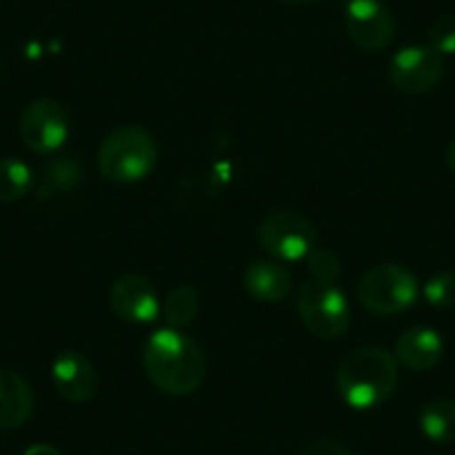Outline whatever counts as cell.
I'll return each mask as SVG.
<instances>
[{
    "label": "cell",
    "instance_id": "18",
    "mask_svg": "<svg viewBox=\"0 0 455 455\" xmlns=\"http://www.w3.org/2000/svg\"><path fill=\"white\" fill-rule=\"evenodd\" d=\"M34 174L29 165L20 159L5 156L0 159V204L19 201L32 190Z\"/></svg>",
    "mask_w": 455,
    "mask_h": 455
},
{
    "label": "cell",
    "instance_id": "17",
    "mask_svg": "<svg viewBox=\"0 0 455 455\" xmlns=\"http://www.w3.org/2000/svg\"><path fill=\"white\" fill-rule=\"evenodd\" d=\"M199 291L195 286H190V283H181V286L168 292L161 310H164V317L168 322V326L181 331V328L190 326L195 322L196 315H199Z\"/></svg>",
    "mask_w": 455,
    "mask_h": 455
},
{
    "label": "cell",
    "instance_id": "6",
    "mask_svg": "<svg viewBox=\"0 0 455 455\" xmlns=\"http://www.w3.org/2000/svg\"><path fill=\"white\" fill-rule=\"evenodd\" d=\"M315 226L297 210H273L266 214L257 230L261 251L275 261H299L315 248Z\"/></svg>",
    "mask_w": 455,
    "mask_h": 455
},
{
    "label": "cell",
    "instance_id": "16",
    "mask_svg": "<svg viewBox=\"0 0 455 455\" xmlns=\"http://www.w3.org/2000/svg\"><path fill=\"white\" fill-rule=\"evenodd\" d=\"M419 428L424 435L437 444L455 442V402L435 397L419 411Z\"/></svg>",
    "mask_w": 455,
    "mask_h": 455
},
{
    "label": "cell",
    "instance_id": "15",
    "mask_svg": "<svg viewBox=\"0 0 455 455\" xmlns=\"http://www.w3.org/2000/svg\"><path fill=\"white\" fill-rule=\"evenodd\" d=\"M43 168L41 186H38V196L41 199H52V196L65 195L81 186V165L69 155H50Z\"/></svg>",
    "mask_w": 455,
    "mask_h": 455
},
{
    "label": "cell",
    "instance_id": "25",
    "mask_svg": "<svg viewBox=\"0 0 455 455\" xmlns=\"http://www.w3.org/2000/svg\"><path fill=\"white\" fill-rule=\"evenodd\" d=\"M283 3H295V5H315V3H326V0H283Z\"/></svg>",
    "mask_w": 455,
    "mask_h": 455
},
{
    "label": "cell",
    "instance_id": "8",
    "mask_svg": "<svg viewBox=\"0 0 455 455\" xmlns=\"http://www.w3.org/2000/svg\"><path fill=\"white\" fill-rule=\"evenodd\" d=\"M444 76L442 56L433 47L409 45L402 47L388 63L387 78L397 92L419 96L437 87Z\"/></svg>",
    "mask_w": 455,
    "mask_h": 455
},
{
    "label": "cell",
    "instance_id": "9",
    "mask_svg": "<svg viewBox=\"0 0 455 455\" xmlns=\"http://www.w3.org/2000/svg\"><path fill=\"white\" fill-rule=\"evenodd\" d=\"M347 32L360 50L378 54L395 38V19L384 0H348Z\"/></svg>",
    "mask_w": 455,
    "mask_h": 455
},
{
    "label": "cell",
    "instance_id": "5",
    "mask_svg": "<svg viewBox=\"0 0 455 455\" xmlns=\"http://www.w3.org/2000/svg\"><path fill=\"white\" fill-rule=\"evenodd\" d=\"M419 282L413 270L400 264H378L362 277L357 297L369 313L400 315L418 301Z\"/></svg>",
    "mask_w": 455,
    "mask_h": 455
},
{
    "label": "cell",
    "instance_id": "4",
    "mask_svg": "<svg viewBox=\"0 0 455 455\" xmlns=\"http://www.w3.org/2000/svg\"><path fill=\"white\" fill-rule=\"evenodd\" d=\"M297 313L319 339H337L351 326V306L337 283L310 277L297 295Z\"/></svg>",
    "mask_w": 455,
    "mask_h": 455
},
{
    "label": "cell",
    "instance_id": "12",
    "mask_svg": "<svg viewBox=\"0 0 455 455\" xmlns=\"http://www.w3.org/2000/svg\"><path fill=\"white\" fill-rule=\"evenodd\" d=\"M442 353H444V341H442L440 332L428 326H413L406 328L397 337L393 355H395L397 364L404 369L424 373L442 360Z\"/></svg>",
    "mask_w": 455,
    "mask_h": 455
},
{
    "label": "cell",
    "instance_id": "2",
    "mask_svg": "<svg viewBox=\"0 0 455 455\" xmlns=\"http://www.w3.org/2000/svg\"><path fill=\"white\" fill-rule=\"evenodd\" d=\"M400 382L395 355L382 347H362L341 357L335 371L337 393L351 409L369 411L384 404Z\"/></svg>",
    "mask_w": 455,
    "mask_h": 455
},
{
    "label": "cell",
    "instance_id": "3",
    "mask_svg": "<svg viewBox=\"0 0 455 455\" xmlns=\"http://www.w3.org/2000/svg\"><path fill=\"white\" fill-rule=\"evenodd\" d=\"M159 161L155 137L139 125L112 130L96 152L100 177L112 183H139L150 177Z\"/></svg>",
    "mask_w": 455,
    "mask_h": 455
},
{
    "label": "cell",
    "instance_id": "7",
    "mask_svg": "<svg viewBox=\"0 0 455 455\" xmlns=\"http://www.w3.org/2000/svg\"><path fill=\"white\" fill-rule=\"evenodd\" d=\"M20 137L36 155H56L69 137V112L54 99H36L20 114Z\"/></svg>",
    "mask_w": 455,
    "mask_h": 455
},
{
    "label": "cell",
    "instance_id": "11",
    "mask_svg": "<svg viewBox=\"0 0 455 455\" xmlns=\"http://www.w3.org/2000/svg\"><path fill=\"white\" fill-rule=\"evenodd\" d=\"M52 382L56 393L72 404L92 400L99 391V371L78 351H63L52 364Z\"/></svg>",
    "mask_w": 455,
    "mask_h": 455
},
{
    "label": "cell",
    "instance_id": "20",
    "mask_svg": "<svg viewBox=\"0 0 455 455\" xmlns=\"http://www.w3.org/2000/svg\"><path fill=\"white\" fill-rule=\"evenodd\" d=\"M306 259H308V270L313 275V279L337 283V279L341 275V264L335 252L328 251V248H313Z\"/></svg>",
    "mask_w": 455,
    "mask_h": 455
},
{
    "label": "cell",
    "instance_id": "1",
    "mask_svg": "<svg viewBox=\"0 0 455 455\" xmlns=\"http://www.w3.org/2000/svg\"><path fill=\"white\" fill-rule=\"evenodd\" d=\"M141 366L165 395L183 397L204 384L208 362L192 337L177 328H159L143 344Z\"/></svg>",
    "mask_w": 455,
    "mask_h": 455
},
{
    "label": "cell",
    "instance_id": "21",
    "mask_svg": "<svg viewBox=\"0 0 455 455\" xmlns=\"http://www.w3.org/2000/svg\"><path fill=\"white\" fill-rule=\"evenodd\" d=\"M428 43L440 56L455 54V14H444L428 29Z\"/></svg>",
    "mask_w": 455,
    "mask_h": 455
},
{
    "label": "cell",
    "instance_id": "10",
    "mask_svg": "<svg viewBox=\"0 0 455 455\" xmlns=\"http://www.w3.org/2000/svg\"><path fill=\"white\" fill-rule=\"evenodd\" d=\"M112 313L128 323H150L159 317L161 301L155 283L143 275H125L109 291Z\"/></svg>",
    "mask_w": 455,
    "mask_h": 455
},
{
    "label": "cell",
    "instance_id": "24",
    "mask_svg": "<svg viewBox=\"0 0 455 455\" xmlns=\"http://www.w3.org/2000/svg\"><path fill=\"white\" fill-rule=\"evenodd\" d=\"M444 161H446V168L451 170V172L455 174V139L453 141L446 146V152H444Z\"/></svg>",
    "mask_w": 455,
    "mask_h": 455
},
{
    "label": "cell",
    "instance_id": "22",
    "mask_svg": "<svg viewBox=\"0 0 455 455\" xmlns=\"http://www.w3.org/2000/svg\"><path fill=\"white\" fill-rule=\"evenodd\" d=\"M299 455H351V451L337 440H317L306 446Z\"/></svg>",
    "mask_w": 455,
    "mask_h": 455
},
{
    "label": "cell",
    "instance_id": "14",
    "mask_svg": "<svg viewBox=\"0 0 455 455\" xmlns=\"http://www.w3.org/2000/svg\"><path fill=\"white\" fill-rule=\"evenodd\" d=\"M34 411V393L19 373L0 369V431L23 427Z\"/></svg>",
    "mask_w": 455,
    "mask_h": 455
},
{
    "label": "cell",
    "instance_id": "13",
    "mask_svg": "<svg viewBox=\"0 0 455 455\" xmlns=\"http://www.w3.org/2000/svg\"><path fill=\"white\" fill-rule=\"evenodd\" d=\"M243 288L248 295L264 304L283 301L292 291V277L282 261L257 259L243 273Z\"/></svg>",
    "mask_w": 455,
    "mask_h": 455
},
{
    "label": "cell",
    "instance_id": "19",
    "mask_svg": "<svg viewBox=\"0 0 455 455\" xmlns=\"http://www.w3.org/2000/svg\"><path fill=\"white\" fill-rule=\"evenodd\" d=\"M424 299L440 310L455 308V273H437L424 283Z\"/></svg>",
    "mask_w": 455,
    "mask_h": 455
},
{
    "label": "cell",
    "instance_id": "23",
    "mask_svg": "<svg viewBox=\"0 0 455 455\" xmlns=\"http://www.w3.org/2000/svg\"><path fill=\"white\" fill-rule=\"evenodd\" d=\"M23 455H63V453H60V451L56 449V446H50V444H34V446H29V449L25 451Z\"/></svg>",
    "mask_w": 455,
    "mask_h": 455
}]
</instances>
